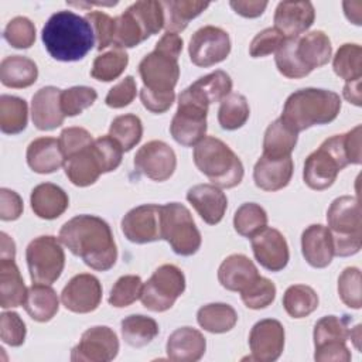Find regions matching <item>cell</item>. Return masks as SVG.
<instances>
[{"label":"cell","instance_id":"cell-54","mask_svg":"<svg viewBox=\"0 0 362 362\" xmlns=\"http://www.w3.org/2000/svg\"><path fill=\"white\" fill-rule=\"evenodd\" d=\"M85 18L90 24L93 34H95V42L96 48L99 51L109 47L113 41V33H115V18H112L109 14L103 11H89L86 13Z\"/></svg>","mask_w":362,"mask_h":362},{"label":"cell","instance_id":"cell-29","mask_svg":"<svg viewBox=\"0 0 362 362\" xmlns=\"http://www.w3.org/2000/svg\"><path fill=\"white\" fill-rule=\"evenodd\" d=\"M27 164L38 174H51L65 164L59 141L54 137H38L27 147Z\"/></svg>","mask_w":362,"mask_h":362},{"label":"cell","instance_id":"cell-19","mask_svg":"<svg viewBox=\"0 0 362 362\" xmlns=\"http://www.w3.org/2000/svg\"><path fill=\"white\" fill-rule=\"evenodd\" d=\"M250 359L273 362L279 359L284 349V328L280 321L264 318L257 321L249 334Z\"/></svg>","mask_w":362,"mask_h":362},{"label":"cell","instance_id":"cell-33","mask_svg":"<svg viewBox=\"0 0 362 362\" xmlns=\"http://www.w3.org/2000/svg\"><path fill=\"white\" fill-rule=\"evenodd\" d=\"M64 170L68 180L76 187L92 185L98 181L100 174H103L99 161L93 153L92 144L85 150L66 158Z\"/></svg>","mask_w":362,"mask_h":362},{"label":"cell","instance_id":"cell-55","mask_svg":"<svg viewBox=\"0 0 362 362\" xmlns=\"http://www.w3.org/2000/svg\"><path fill=\"white\" fill-rule=\"evenodd\" d=\"M58 141L61 151L66 160L89 147L93 143V139L92 134L83 127H66L61 132Z\"/></svg>","mask_w":362,"mask_h":362},{"label":"cell","instance_id":"cell-51","mask_svg":"<svg viewBox=\"0 0 362 362\" xmlns=\"http://www.w3.org/2000/svg\"><path fill=\"white\" fill-rule=\"evenodd\" d=\"M3 35L13 48L27 49L35 41V25L30 18L18 16L7 23Z\"/></svg>","mask_w":362,"mask_h":362},{"label":"cell","instance_id":"cell-12","mask_svg":"<svg viewBox=\"0 0 362 362\" xmlns=\"http://www.w3.org/2000/svg\"><path fill=\"white\" fill-rule=\"evenodd\" d=\"M185 290V276L175 264H163L143 283L141 304L154 313L170 310Z\"/></svg>","mask_w":362,"mask_h":362},{"label":"cell","instance_id":"cell-57","mask_svg":"<svg viewBox=\"0 0 362 362\" xmlns=\"http://www.w3.org/2000/svg\"><path fill=\"white\" fill-rule=\"evenodd\" d=\"M284 40L286 38L283 37V34L277 31L274 27L264 28L260 33H257L252 40L249 47V54L253 58H262V57L270 55L281 47Z\"/></svg>","mask_w":362,"mask_h":362},{"label":"cell","instance_id":"cell-3","mask_svg":"<svg viewBox=\"0 0 362 362\" xmlns=\"http://www.w3.org/2000/svg\"><path fill=\"white\" fill-rule=\"evenodd\" d=\"M41 40L48 54L62 62L85 58L95 45V34L88 20L69 10L57 11L47 20Z\"/></svg>","mask_w":362,"mask_h":362},{"label":"cell","instance_id":"cell-56","mask_svg":"<svg viewBox=\"0 0 362 362\" xmlns=\"http://www.w3.org/2000/svg\"><path fill=\"white\" fill-rule=\"evenodd\" d=\"M27 328L17 313L6 311L0 315V338L10 346H20L24 344Z\"/></svg>","mask_w":362,"mask_h":362},{"label":"cell","instance_id":"cell-63","mask_svg":"<svg viewBox=\"0 0 362 362\" xmlns=\"http://www.w3.org/2000/svg\"><path fill=\"white\" fill-rule=\"evenodd\" d=\"M0 236H1V249H0L1 259H14L16 256L14 240L6 232H1Z\"/></svg>","mask_w":362,"mask_h":362},{"label":"cell","instance_id":"cell-11","mask_svg":"<svg viewBox=\"0 0 362 362\" xmlns=\"http://www.w3.org/2000/svg\"><path fill=\"white\" fill-rule=\"evenodd\" d=\"M25 260L33 283L52 284L64 270L65 253L59 239L51 235H42L28 243Z\"/></svg>","mask_w":362,"mask_h":362},{"label":"cell","instance_id":"cell-37","mask_svg":"<svg viewBox=\"0 0 362 362\" xmlns=\"http://www.w3.org/2000/svg\"><path fill=\"white\" fill-rule=\"evenodd\" d=\"M197 321L201 328L211 334H223L236 325L238 314L229 304L211 303L198 310Z\"/></svg>","mask_w":362,"mask_h":362},{"label":"cell","instance_id":"cell-17","mask_svg":"<svg viewBox=\"0 0 362 362\" xmlns=\"http://www.w3.org/2000/svg\"><path fill=\"white\" fill-rule=\"evenodd\" d=\"M134 167L153 181L168 180L177 167L174 150L161 140H151L143 144L134 156Z\"/></svg>","mask_w":362,"mask_h":362},{"label":"cell","instance_id":"cell-59","mask_svg":"<svg viewBox=\"0 0 362 362\" xmlns=\"http://www.w3.org/2000/svg\"><path fill=\"white\" fill-rule=\"evenodd\" d=\"M21 197L8 188L0 189V218L1 221H16L23 214Z\"/></svg>","mask_w":362,"mask_h":362},{"label":"cell","instance_id":"cell-30","mask_svg":"<svg viewBox=\"0 0 362 362\" xmlns=\"http://www.w3.org/2000/svg\"><path fill=\"white\" fill-rule=\"evenodd\" d=\"M30 202L31 209L38 218L51 221L61 216L66 211L69 198L61 187L52 182H42L34 187L31 191Z\"/></svg>","mask_w":362,"mask_h":362},{"label":"cell","instance_id":"cell-8","mask_svg":"<svg viewBox=\"0 0 362 362\" xmlns=\"http://www.w3.org/2000/svg\"><path fill=\"white\" fill-rule=\"evenodd\" d=\"M327 221L332 236L334 256L346 257L361 250L362 222L358 198L349 195L335 198L327 211Z\"/></svg>","mask_w":362,"mask_h":362},{"label":"cell","instance_id":"cell-13","mask_svg":"<svg viewBox=\"0 0 362 362\" xmlns=\"http://www.w3.org/2000/svg\"><path fill=\"white\" fill-rule=\"evenodd\" d=\"M230 52L229 34L215 25H205L197 30L188 45L189 59L194 65L208 68L228 58Z\"/></svg>","mask_w":362,"mask_h":362},{"label":"cell","instance_id":"cell-15","mask_svg":"<svg viewBox=\"0 0 362 362\" xmlns=\"http://www.w3.org/2000/svg\"><path fill=\"white\" fill-rule=\"evenodd\" d=\"M119 339L106 325L88 328L71 351L72 362H109L117 356Z\"/></svg>","mask_w":362,"mask_h":362},{"label":"cell","instance_id":"cell-14","mask_svg":"<svg viewBox=\"0 0 362 362\" xmlns=\"http://www.w3.org/2000/svg\"><path fill=\"white\" fill-rule=\"evenodd\" d=\"M206 115L208 107L180 95L178 107L170 124L173 139L185 147L199 143L206 133Z\"/></svg>","mask_w":362,"mask_h":362},{"label":"cell","instance_id":"cell-27","mask_svg":"<svg viewBox=\"0 0 362 362\" xmlns=\"http://www.w3.org/2000/svg\"><path fill=\"white\" fill-rule=\"evenodd\" d=\"M232 90V79L230 76L222 71L218 69L215 72H211L205 76L198 78L194 83H191L188 88H185L181 93L187 98L209 107L211 103L222 102Z\"/></svg>","mask_w":362,"mask_h":362},{"label":"cell","instance_id":"cell-21","mask_svg":"<svg viewBox=\"0 0 362 362\" xmlns=\"http://www.w3.org/2000/svg\"><path fill=\"white\" fill-rule=\"evenodd\" d=\"M315 10L311 1H280L274 11V28L284 38L300 37L314 23Z\"/></svg>","mask_w":362,"mask_h":362},{"label":"cell","instance_id":"cell-10","mask_svg":"<svg viewBox=\"0 0 362 362\" xmlns=\"http://www.w3.org/2000/svg\"><path fill=\"white\" fill-rule=\"evenodd\" d=\"M349 315H325L317 321L313 332L314 359L318 362H348L351 352L346 346L349 339Z\"/></svg>","mask_w":362,"mask_h":362},{"label":"cell","instance_id":"cell-48","mask_svg":"<svg viewBox=\"0 0 362 362\" xmlns=\"http://www.w3.org/2000/svg\"><path fill=\"white\" fill-rule=\"evenodd\" d=\"M240 297L247 308H266L276 298V286L272 280L257 276L247 287L240 291Z\"/></svg>","mask_w":362,"mask_h":362},{"label":"cell","instance_id":"cell-18","mask_svg":"<svg viewBox=\"0 0 362 362\" xmlns=\"http://www.w3.org/2000/svg\"><path fill=\"white\" fill-rule=\"evenodd\" d=\"M61 301L72 313H92L102 301V284L93 274H76L62 288Z\"/></svg>","mask_w":362,"mask_h":362},{"label":"cell","instance_id":"cell-22","mask_svg":"<svg viewBox=\"0 0 362 362\" xmlns=\"http://www.w3.org/2000/svg\"><path fill=\"white\" fill-rule=\"evenodd\" d=\"M61 92L55 86H44L34 93L31 119L38 130H54L64 123L65 115L61 109Z\"/></svg>","mask_w":362,"mask_h":362},{"label":"cell","instance_id":"cell-64","mask_svg":"<svg viewBox=\"0 0 362 362\" xmlns=\"http://www.w3.org/2000/svg\"><path fill=\"white\" fill-rule=\"evenodd\" d=\"M349 338L354 341V345L356 349H359V339H361V324H358L354 329H351L349 332Z\"/></svg>","mask_w":362,"mask_h":362},{"label":"cell","instance_id":"cell-43","mask_svg":"<svg viewBox=\"0 0 362 362\" xmlns=\"http://www.w3.org/2000/svg\"><path fill=\"white\" fill-rule=\"evenodd\" d=\"M250 115L249 103L240 93L230 92L222 102L218 110V122L225 130H236L242 127Z\"/></svg>","mask_w":362,"mask_h":362},{"label":"cell","instance_id":"cell-34","mask_svg":"<svg viewBox=\"0 0 362 362\" xmlns=\"http://www.w3.org/2000/svg\"><path fill=\"white\" fill-rule=\"evenodd\" d=\"M38 78L35 62L23 55H10L0 62V81L7 88H28Z\"/></svg>","mask_w":362,"mask_h":362},{"label":"cell","instance_id":"cell-45","mask_svg":"<svg viewBox=\"0 0 362 362\" xmlns=\"http://www.w3.org/2000/svg\"><path fill=\"white\" fill-rule=\"evenodd\" d=\"M266 226L267 214L260 205L255 202H245L236 209L233 216V228L240 236L252 238Z\"/></svg>","mask_w":362,"mask_h":362},{"label":"cell","instance_id":"cell-47","mask_svg":"<svg viewBox=\"0 0 362 362\" xmlns=\"http://www.w3.org/2000/svg\"><path fill=\"white\" fill-rule=\"evenodd\" d=\"M136 17L147 37L157 34L164 27V8L161 1L139 0L127 7Z\"/></svg>","mask_w":362,"mask_h":362},{"label":"cell","instance_id":"cell-46","mask_svg":"<svg viewBox=\"0 0 362 362\" xmlns=\"http://www.w3.org/2000/svg\"><path fill=\"white\" fill-rule=\"evenodd\" d=\"M144 30L136 17L126 8L124 13L115 17V33L112 44L116 48H133L147 40Z\"/></svg>","mask_w":362,"mask_h":362},{"label":"cell","instance_id":"cell-49","mask_svg":"<svg viewBox=\"0 0 362 362\" xmlns=\"http://www.w3.org/2000/svg\"><path fill=\"white\" fill-rule=\"evenodd\" d=\"M98 99V93L90 86H72L61 92V109L65 116H78L90 107Z\"/></svg>","mask_w":362,"mask_h":362},{"label":"cell","instance_id":"cell-20","mask_svg":"<svg viewBox=\"0 0 362 362\" xmlns=\"http://www.w3.org/2000/svg\"><path fill=\"white\" fill-rule=\"evenodd\" d=\"M252 250L262 267L270 272L283 270L290 259L284 236L274 228H264L250 238Z\"/></svg>","mask_w":362,"mask_h":362},{"label":"cell","instance_id":"cell-23","mask_svg":"<svg viewBox=\"0 0 362 362\" xmlns=\"http://www.w3.org/2000/svg\"><path fill=\"white\" fill-rule=\"evenodd\" d=\"M187 199L208 225L219 223L228 206L226 195L214 184H198L191 187L187 192Z\"/></svg>","mask_w":362,"mask_h":362},{"label":"cell","instance_id":"cell-16","mask_svg":"<svg viewBox=\"0 0 362 362\" xmlns=\"http://www.w3.org/2000/svg\"><path fill=\"white\" fill-rule=\"evenodd\" d=\"M122 232L127 240L143 245L161 239V205L144 204L130 209L122 219Z\"/></svg>","mask_w":362,"mask_h":362},{"label":"cell","instance_id":"cell-28","mask_svg":"<svg viewBox=\"0 0 362 362\" xmlns=\"http://www.w3.org/2000/svg\"><path fill=\"white\" fill-rule=\"evenodd\" d=\"M259 274L255 263L245 255L235 253L228 256L218 269L221 286L229 291H242Z\"/></svg>","mask_w":362,"mask_h":362},{"label":"cell","instance_id":"cell-31","mask_svg":"<svg viewBox=\"0 0 362 362\" xmlns=\"http://www.w3.org/2000/svg\"><path fill=\"white\" fill-rule=\"evenodd\" d=\"M23 305L34 321L47 322L58 313L59 301L55 290L49 284L33 283L27 288V297Z\"/></svg>","mask_w":362,"mask_h":362},{"label":"cell","instance_id":"cell-44","mask_svg":"<svg viewBox=\"0 0 362 362\" xmlns=\"http://www.w3.org/2000/svg\"><path fill=\"white\" fill-rule=\"evenodd\" d=\"M129 64V55L120 48L110 49L95 58L90 69V75L96 81L110 82L117 79Z\"/></svg>","mask_w":362,"mask_h":362},{"label":"cell","instance_id":"cell-60","mask_svg":"<svg viewBox=\"0 0 362 362\" xmlns=\"http://www.w3.org/2000/svg\"><path fill=\"white\" fill-rule=\"evenodd\" d=\"M174 99H175V93L174 95H154V93H150L147 92L146 89H140V100L143 103V106L150 110L151 113H164L167 112L171 105L174 103Z\"/></svg>","mask_w":362,"mask_h":362},{"label":"cell","instance_id":"cell-39","mask_svg":"<svg viewBox=\"0 0 362 362\" xmlns=\"http://www.w3.org/2000/svg\"><path fill=\"white\" fill-rule=\"evenodd\" d=\"M27 102L18 96H0V129L4 134H18L27 127Z\"/></svg>","mask_w":362,"mask_h":362},{"label":"cell","instance_id":"cell-24","mask_svg":"<svg viewBox=\"0 0 362 362\" xmlns=\"http://www.w3.org/2000/svg\"><path fill=\"white\" fill-rule=\"evenodd\" d=\"M294 164L291 156L283 158L267 157L262 154L253 168V180L257 188L263 191H279L288 185L293 177Z\"/></svg>","mask_w":362,"mask_h":362},{"label":"cell","instance_id":"cell-5","mask_svg":"<svg viewBox=\"0 0 362 362\" xmlns=\"http://www.w3.org/2000/svg\"><path fill=\"white\" fill-rule=\"evenodd\" d=\"M341 98L328 89L304 88L291 93L283 107L280 119L296 133L315 124H327L337 119Z\"/></svg>","mask_w":362,"mask_h":362},{"label":"cell","instance_id":"cell-50","mask_svg":"<svg viewBox=\"0 0 362 362\" xmlns=\"http://www.w3.org/2000/svg\"><path fill=\"white\" fill-rule=\"evenodd\" d=\"M143 281L136 274H126L117 279L113 284L109 296V304L116 308H123L134 301H137L141 296Z\"/></svg>","mask_w":362,"mask_h":362},{"label":"cell","instance_id":"cell-52","mask_svg":"<svg viewBox=\"0 0 362 362\" xmlns=\"http://www.w3.org/2000/svg\"><path fill=\"white\" fill-rule=\"evenodd\" d=\"M338 294L345 305L359 310L361 301V272L358 267H346L338 277Z\"/></svg>","mask_w":362,"mask_h":362},{"label":"cell","instance_id":"cell-38","mask_svg":"<svg viewBox=\"0 0 362 362\" xmlns=\"http://www.w3.org/2000/svg\"><path fill=\"white\" fill-rule=\"evenodd\" d=\"M120 329L124 342L133 348L146 346L158 335L157 321L141 314H133L122 320Z\"/></svg>","mask_w":362,"mask_h":362},{"label":"cell","instance_id":"cell-36","mask_svg":"<svg viewBox=\"0 0 362 362\" xmlns=\"http://www.w3.org/2000/svg\"><path fill=\"white\" fill-rule=\"evenodd\" d=\"M297 134L280 117L272 122L263 137V154L267 157L283 158L291 156L297 144Z\"/></svg>","mask_w":362,"mask_h":362},{"label":"cell","instance_id":"cell-58","mask_svg":"<svg viewBox=\"0 0 362 362\" xmlns=\"http://www.w3.org/2000/svg\"><path fill=\"white\" fill-rule=\"evenodd\" d=\"M136 93H137L136 81L132 75H129V76H124L120 82H117L113 88H110V90L105 98V103L109 107L120 109L130 105L136 98Z\"/></svg>","mask_w":362,"mask_h":362},{"label":"cell","instance_id":"cell-26","mask_svg":"<svg viewBox=\"0 0 362 362\" xmlns=\"http://www.w3.org/2000/svg\"><path fill=\"white\" fill-rule=\"evenodd\" d=\"M206 349L204 335L191 327L177 328L167 339V356L175 362L199 361Z\"/></svg>","mask_w":362,"mask_h":362},{"label":"cell","instance_id":"cell-35","mask_svg":"<svg viewBox=\"0 0 362 362\" xmlns=\"http://www.w3.org/2000/svg\"><path fill=\"white\" fill-rule=\"evenodd\" d=\"M161 4L164 8V28L174 34L184 31L192 18L209 7V3L191 0H167Z\"/></svg>","mask_w":362,"mask_h":362},{"label":"cell","instance_id":"cell-41","mask_svg":"<svg viewBox=\"0 0 362 362\" xmlns=\"http://www.w3.org/2000/svg\"><path fill=\"white\" fill-rule=\"evenodd\" d=\"M109 136L122 147L123 151H130L143 137V123L139 116L127 113L112 120Z\"/></svg>","mask_w":362,"mask_h":362},{"label":"cell","instance_id":"cell-1","mask_svg":"<svg viewBox=\"0 0 362 362\" xmlns=\"http://www.w3.org/2000/svg\"><path fill=\"white\" fill-rule=\"evenodd\" d=\"M58 239L93 270L106 272L117 260V247L110 226L99 216H74L62 225Z\"/></svg>","mask_w":362,"mask_h":362},{"label":"cell","instance_id":"cell-7","mask_svg":"<svg viewBox=\"0 0 362 362\" xmlns=\"http://www.w3.org/2000/svg\"><path fill=\"white\" fill-rule=\"evenodd\" d=\"M197 168L216 187L233 188L243 178V164L233 150L221 139L208 136L194 147Z\"/></svg>","mask_w":362,"mask_h":362},{"label":"cell","instance_id":"cell-42","mask_svg":"<svg viewBox=\"0 0 362 362\" xmlns=\"http://www.w3.org/2000/svg\"><path fill=\"white\" fill-rule=\"evenodd\" d=\"M334 72L345 79L346 82H354L362 78V48L358 44H342L334 59Z\"/></svg>","mask_w":362,"mask_h":362},{"label":"cell","instance_id":"cell-62","mask_svg":"<svg viewBox=\"0 0 362 362\" xmlns=\"http://www.w3.org/2000/svg\"><path fill=\"white\" fill-rule=\"evenodd\" d=\"M344 98L349 102L354 103L355 106H361L362 96H361V79L354 81V82H346L344 86Z\"/></svg>","mask_w":362,"mask_h":362},{"label":"cell","instance_id":"cell-4","mask_svg":"<svg viewBox=\"0 0 362 362\" xmlns=\"http://www.w3.org/2000/svg\"><path fill=\"white\" fill-rule=\"evenodd\" d=\"M332 54L328 35L315 30L300 37L286 38L276 51V66L279 72L290 79L307 76L315 68L325 65Z\"/></svg>","mask_w":362,"mask_h":362},{"label":"cell","instance_id":"cell-40","mask_svg":"<svg viewBox=\"0 0 362 362\" xmlns=\"http://www.w3.org/2000/svg\"><path fill=\"white\" fill-rule=\"evenodd\" d=\"M283 307L290 317L304 318L317 310L318 296L310 286L293 284L284 291Z\"/></svg>","mask_w":362,"mask_h":362},{"label":"cell","instance_id":"cell-32","mask_svg":"<svg viewBox=\"0 0 362 362\" xmlns=\"http://www.w3.org/2000/svg\"><path fill=\"white\" fill-rule=\"evenodd\" d=\"M25 297L27 288L14 259H0V307H20Z\"/></svg>","mask_w":362,"mask_h":362},{"label":"cell","instance_id":"cell-61","mask_svg":"<svg viewBox=\"0 0 362 362\" xmlns=\"http://www.w3.org/2000/svg\"><path fill=\"white\" fill-rule=\"evenodd\" d=\"M230 7L235 10V13L240 14L242 17H246V18H255V17H259L263 14V11L266 10L267 7V1H253V0H249V1H230L229 3Z\"/></svg>","mask_w":362,"mask_h":362},{"label":"cell","instance_id":"cell-53","mask_svg":"<svg viewBox=\"0 0 362 362\" xmlns=\"http://www.w3.org/2000/svg\"><path fill=\"white\" fill-rule=\"evenodd\" d=\"M92 148L103 174L110 173L120 165L123 150L109 134L93 140Z\"/></svg>","mask_w":362,"mask_h":362},{"label":"cell","instance_id":"cell-25","mask_svg":"<svg viewBox=\"0 0 362 362\" xmlns=\"http://www.w3.org/2000/svg\"><path fill=\"white\" fill-rule=\"evenodd\" d=\"M301 252L305 262L315 267H327L334 257V243L327 226L314 223L304 229L301 235Z\"/></svg>","mask_w":362,"mask_h":362},{"label":"cell","instance_id":"cell-9","mask_svg":"<svg viewBox=\"0 0 362 362\" xmlns=\"http://www.w3.org/2000/svg\"><path fill=\"white\" fill-rule=\"evenodd\" d=\"M161 239L170 243L174 253L192 256L201 247V233L189 209L180 202L161 205Z\"/></svg>","mask_w":362,"mask_h":362},{"label":"cell","instance_id":"cell-6","mask_svg":"<svg viewBox=\"0 0 362 362\" xmlns=\"http://www.w3.org/2000/svg\"><path fill=\"white\" fill-rule=\"evenodd\" d=\"M182 51V38L167 33L158 40L154 51L139 64L143 88L154 95H173L180 78L178 57Z\"/></svg>","mask_w":362,"mask_h":362},{"label":"cell","instance_id":"cell-2","mask_svg":"<svg viewBox=\"0 0 362 362\" xmlns=\"http://www.w3.org/2000/svg\"><path fill=\"white\" fill-rule=\"evenodd\" d=\"M361 124L344 134H335L322 141V144L313 151L303 170L304 182L315 191L329 188L341 170L348 164H361Z\"/></svg>","mask_w":362,"mask_h":362}]
</instances>
